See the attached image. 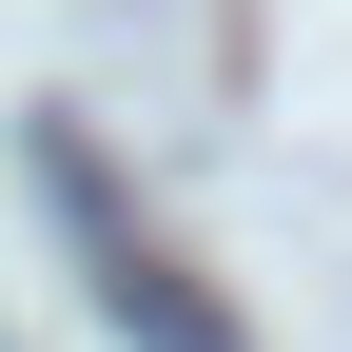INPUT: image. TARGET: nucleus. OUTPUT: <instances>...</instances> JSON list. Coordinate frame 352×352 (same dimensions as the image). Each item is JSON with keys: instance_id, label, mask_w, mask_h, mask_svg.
Segmentation results:
<instances>
[{"instance_id": "1", "label": "nucleus", "mask_w": 352, "mask_h": 352, "mask_svg": "<svg viewBox=\"0 0 352 352\" xmlns=\"http://www.w3.org/2000/svg\"><path fill=\"white\" fill-rule=\"evenodd\" d=\"M39 196H59V235H78V274H98V333H118V352H254V333L196 294V254L138 235V215H118V176L78 157L59 118H39Z\"/></svg>"}]
</instances>
